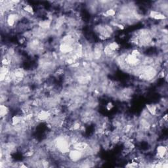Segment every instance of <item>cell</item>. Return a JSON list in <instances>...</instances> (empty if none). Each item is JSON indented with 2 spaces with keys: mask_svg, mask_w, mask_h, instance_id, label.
<instances>
[{
  "mask_svg": "<svg viewBox=\"0 0 168 168\" xmlns=\"http://www.w3.org/2000/svg\"><path fill=\"white\" fill-rule=\"evenodd\" d=\"M84 155L85 154H84L83 152L72 148V149H70L68 153V157L72 163H77L83 159Z\"/></svg>",
  "mask_w": 168,
  "mask_h": 168,
  "instance_id": "1",
  "label": "cell"
},
{
  "mask_svg": "<svg viewBox=\"0 0 168 168\" xmlns=\"http://www.w3.org/2000/svg\"><path fill=\"white\" fill-rule=\"evenodd\" d=\"M156 156L158 160L167 159V145H164V144L158 145L156 148Z\"/></svg>",
  "mask_w": 168,
  "mask_h": 168,
  "instance_id": "2",
  "label": "cell"
},
{
  "mask_svg": "<svg viewBox=\"0 0 168 168\" xmlns=\"http://www.w3.org/2000/svg\"><path fill=\"white\" fill-rule=\"evenodd\" d=\"M59 51L61 54L63 55H70L74 51V47L72 44L65 42H60L59 46Z\"/></svg>",
  "mask_w": 168,
  "mask_h": 168,
  "instance_id": "3",
  "label": "cell"
},
{
  "mask_svg": "<svg viewBox=\"0 0 168 168\" xmlns=\"http://www.w3.org/2000/svg\"><path fill=\"white\" fill-rule=\"evenodd\" d=\"M149 17L155 21H165L167 20V16L165 15L162 13L156 10H151L148 14Z\"/></svg>",
  "mask_w": 168,
  "mask_h": 168,
  "instance_id": "4",
  "label": "cell"
},
{
  "mask_svg": "<svg viewBox=\"0 0 168 168\" xmlns=\"http://www.w3.org/2000/svg\"><path fill=\"white\" fill-rule=\"evenodd\" d=\"M89 147H90V144L88 142L84 141H78L77 143L72 145V148H74V149L82 152H85L86 150H88Z\"/></svg>",
  "mask_w": 168,
  "mask_h": 168,
  "instance_id": "5",
  "label": "cell"
},
{
  "mask_svg": "<svg viewBox=\"0 0 168 168\" xmlns=\"http://www.w3.org/2000/svg\"><path fill=\"white\" fill-rule=\"evenodd\" d=\"M10 109L9 106L6 105V104H1L0 105V115H1V118L7 117L9 115Z\"/></svg>",
  "mask_w": 168,
  "mask_h": 168,
  "instance_id": "6",
  "label": "cell"
},
{
  "mask_svg": "<svg viewBox=\"0 0 168 168\" xmlns=\"http://www.w3.org/2000/svg\"><path fill=\"white\" fill-rule=\"evenodd\" d=\"M146 109L152 116H155L157 115L158 106L153 105V104H147Z\"/></svg>",
  "mask_w": 168,
  "mask_h": 168,
  "instance_id": "7",
  "label": "cell"
},
{
  "mask_svg": "<svg viewBox=\"0 0 168 168\" xmlns=\"http://www.w3.org/2000/svg\"><path fill=\"white\" fill-rule=\"evenodd\" d=\"M102 15V17H105L106 18H110V17H114L116 15V11L115 9L110 8L107 9V10L103 11Z\"/></svg>",
  "mask_w": 168,
  "mask_h": 168,
  "instance_id": "8",
  "label": "cell"
},
{
  "mask_svg": "<svg viewBox=\"0 0 168 168\" xmlns=\"http://www.w3.org/2000/svg\"><path fill=\"white\" fill-rule=\"evenodd\" d=\"M21 6H22V10L24 11L26 13H28L29 15H34V13H35L34 9L33 7L31 6L30 5H26V4L22 5L21 4Z\"/></svg>",
  "mask_w": 168,
  "mask_h": 168,
  "instance_id": "9",
  "label": "cell"
},
{
  "mask_svg": "<svg viewBox=\"0 0 168 168\" xmlns=\"http://www.w3.org/2000/svg\"><path fill=\"white\" fill-rule=\"evenodd\" d=\"M108 44V47L111 48V49H112L114 52H118V51L120 49V45H119L118 42L116 41H112L109 42Z\"/></svg>",
  "mask_w": 168,
  "mask_h": 168,
  "instance_id": "10",
  "label": "cell"
},
{
  "mask_svg": "<svg viewBox=\"0 0 168 168\" xmlns=\"http://www.w3.org/2000/svg\"><path fill=\"white\" fill-rule=\"evenodd\" d=\"M114 108V105H113V103L112 102H109L107 105L106 106V108L107 111H111V110Z\"/></svg>",
  "mask_w": 168,
  "mask_h": 168,
  "instance_id": "11",
  "label": "cell"
}]
</instances>
